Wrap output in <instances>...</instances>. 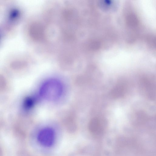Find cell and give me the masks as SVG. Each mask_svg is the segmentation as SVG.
Returning <instances> with one entry per match:
<instances>
[{"label": "cell", "instance_id": "cell-3", "mask_svg": "<svg viewBox=\"0 0 156 156\" xmlns=\"http://www.w3.org/2000/svg\"><path fill=\"white\" fill-rule=\"evenodd\" d=\"M125 90L124 86L121 84H119L112 90L111 94L115 98H117L122 95Z\"/></svg>", "mask_w": 156, "mask_h": 156}, {"label": "cell", "instance_id": "cell-2", "mask_svg": "<svg viewBox=\"0 0 156 156\" xmlns=\"http://www.w3.org/2000/svg\"><path fill=\"white\" fill-rule=\"evenodd\" d=\"M39 140L41 143L45 146H49L53 143L54 133L52 130L50 128H46L40 133Z\"/></svg>", "mask_w": 156, "mask_h": 156}, {"label": "cell", "instance_id": "cell-1", "mask_svg": "<svg viewBox=\"0 0 156 156\" xmlns=\"http://www.w3.org/2000/svg\"><path fill=\"white\" fill-rule=\"evenodd\" d=\"M63 87L61 83L58 80L51 79L45 82L41 85L39 90L40 96L48 101H54L61 95Z\"/></svg>", "mask_w": 156, "mask_h": 156}]
</instances>
